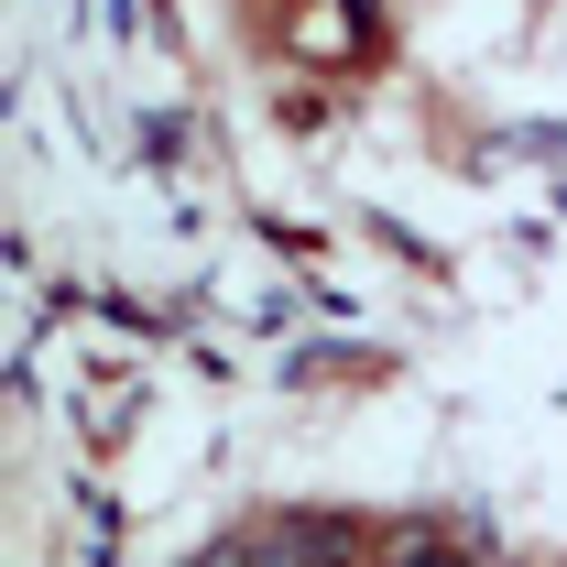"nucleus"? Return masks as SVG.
I'll return each instance as SVG.
<instances>
[{"mask_svg":"<svg viewBox=\"0 0 567 567\" xmlns=\"http://www.w3.org/2000/svg\"><path fill=\"white\" fill-rule=\"evenodd\" d=\"M339 535H317V524H274V535H240V546H218L208 567H306V557H328Z\"/></svg>","mask_w":567,"mask_h":567,"instance_id":"f257e3e1","label":"nucleus"},{"mask_svg":"<svg viewBox=\"0 0 567 567\" xmlns=\"http://www.w3.org/2000/svg\"><path fill=\"white\" fill-rule=\"evenodd\" d=\"M404 567H458V557H447V546H415V557H404Z\"/></svg>","mask_w":567,"mask_h":567,"instance_id":"f03ea898","label":"nucleus"}]
</instances>
